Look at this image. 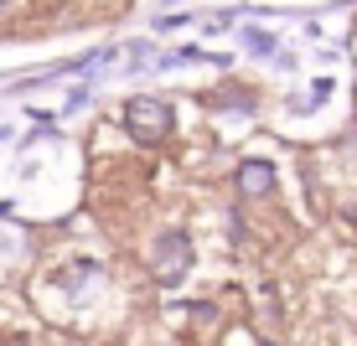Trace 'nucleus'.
<instances>
[{
    "label": "nucleus",
    "mask_w": 357,
    "mask_h": 346,
    "mask_svg": "<svg viewBox=\"0 0 357 346\" xmlns=\"http://www.w3.org/2000/svg\"><path fill=\"white\" fill-rule=\"evenodd\" d=\"M238 187L249 196H264L269 187H275V166H269V160H243L238 166Z\"/></svg>",
    "instance_id": "3"
},
{
    "label": "nucleus",
    "mask_w": 357,
    "mask_h": 346,
    "mask_svg": "<svg viewBox=\"0 0 357 346\" xmlns=\"http://www.w3.org/2000/svg\"><path fill=\"white\" fill-rule=\"evenodd\" d=\"M187 269H192V238L187 233H166L161 243H155V253H151V274L161 279V284H181L187 279Z\"/></svg>",
    "instance_id": "2"
},
{
    "label": "nucleus",
    "mask_w": 357,
    "mask_h": 346,
    "mask_svg": "<svg viewBox=\"0 0 357 346\" xmlns=\"http://www.w3.org/2000/svg\"><path fill=\"white\" fill-rule=\"evenodd\" d=\"M125 129H130V140H140V145H161L171 134V104H161V98H130L125 104Z\"/></svg>",
    "instance_id": "1"
}]
</instances>
